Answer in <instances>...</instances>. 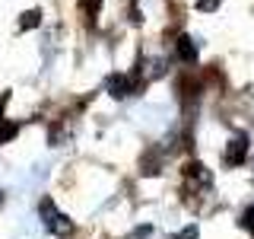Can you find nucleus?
<instances>
[{
  "label": "nucleus",
  "mask_w": 254,
  "mask_h": 239,
  "mask_svg": "<svg viewBox=\"0 0 254 239\" xmlns=\"http://www.w3.org/2000/svg\"><path fill=\"white\" fill-rule=\"evenodd\" d=\"M149 233H153V227H140L137 233H133V239H143V236H149Z\"/></svg>",
  "instance_id": "9d476101"
},
{
  "label": "nucleus",
  "mask_w": 254,
  "mask_h": 239,
  "mask_svg": "<svg viewBox=\"0 0 254 239\" xmlns=\"http://www.w3.org/2000/svg\"><path fill=\"white\" fill-rule=\"evenodd\" d=\"M32 26H38V10H29L22 16V29H32Z\"/></svg>",
  "instance_id": "39448f33"
},
{
  "label": "nucleus",
  "mask_w": 254,
  "mask_h": 239,
  "mask_svg": "<svg viewBox=\"0 0 254 239\" xmlns=\"http://www.w3.org/2000/svg\"><path fill=\"white\" fill-rule=\"evenodd\" d=\"M95 10H99V0H86V13L95 16Z\"/></svg>",
  "instance_id": "1a4fd4ad"
},
{
  "label": "nucleus",
  "mask_w": 254,
  "mask_h": 239,
  "mask_svg": "<svg viewBox=\"0 0 254 239\" xmlns=\"http://www.w3.org/2000/svg\"><path fill=\"white\" fill-rule=\"evenodd\" d=\"M219 3H222V0H197V10H203V13H213Z\"/></svg>",
  "instance_id": "423d86ee"
},
{
  "label": "nucleus",
  "mask_w": 254,
  "mask_h": 239,
  "mask_svg": "<svg viewBox=\"0 0 254 239\" xmlns=\"http://www.w3.org/2000/svg\"><path fill=\"white\" fill-rule=\"evenodd\" d=\"M16 131H19L16 124H3V127H0V143H3V140H10V137H16Z\"/></svg>",
  "instance_id": "0eeeda50"
},
{
  "label": "nucleus",
  "mask_w": 254,
  "mask_h": 239,
  "mask_svg": "<svg viewBox=\"0 0 254 239\" xmlns=\"http://www.w3.org/2000/svg\"><path fill=\"white\" fill-rule=\"evenodd\" d=\"M175 54H178V61H185V64H194V61H197V48L190 45V38H178Z\"/></svg>",
  "instance_id": "20e7f679"
},
{
  "label": "nucleus",
  "mask_w": 254,
  "mask_h": 239,
  "mask_svg": "<svg viewBox=\"0 0 254 239\" xmlns=\"http://www.w3.org/2000/svg\"><path fill=\"white\" fill-rule=\"evenodd\" d=\"M175 239H197V227H188L185 233H178V236H175Z\"/></svg>",
  "instance_id": "6e6552de"
},
{
  "label": "nucleus",
  "mask_w": 254,
  "mask_h": 239,
  "mask_svg": "<svg viewBox=\"0 0 254 239\" xmlns=\"http://www.w3.org/2000/svg\"><path fill=\"white\" fill-rule=\"evenodd\" d=\"M245 153H248V140H245V137H235L232 143H229V150H226V159L232 166H238L245 159Z\"/></svg>",
  "instance_id": "f03ea898"
},
{
  "label": "nucleus",
  "mask_w": 254,
  "mask_h": 239,
  "mask_svg": "<svg viewBox=\"0 0 254 239\" xmlns=\"http://www.w3.org/2000/svg\"><path fill=\"white\" fill-rule=\"evenodd\" d=\"M0 204H3V191H0Z\"/></svg>",
  "instance_id": "9b49d317"
},
{
  "label": "nucleus",
  "mask_w": 254,
  "mask_h": 239,
  "mask_svg": "<svg viewBox=\"0 0 254 239\" xmlns=\"http://www.w3.org/2000/svg\"><path fill=\"white\" fill-rule=\"evenodd\" d=\"M42 220H45V227L51 230L54 236H70V233H73V223H70V217H64V214L51 201H42Z\"/></svg>",
  "instance_id": "f257e3e1"
},
{
  "label": "nucleus",
  "mask_w": 254,
  "mask_h": 239,
  "mask_svg": "<svg viewBox=\"0 0 254 239\" xmlns=\"http://www.w3.org/2000/svg\"><path fill=\"white\" fill-rule=\"evenodd\" d=\"M108 93L115 96V99H121V96L130 93V80H127V74H115V77H108Z\"/></svg>",
  "instance_id": "7ed1b4c3"
}]
</instances>
